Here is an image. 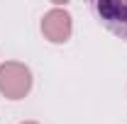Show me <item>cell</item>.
Returning a JSON list of instances; mask_svg holds the SVG:
<instances>
[{
	"label": "cell",
	"mask_w": 127,
	"mask_h": 124,
	"mask_svg": "<svg viewBox=\"0 0 127 124\" xmlns=\"http://www.w3.org/2000/svg\"><path fill=\"white\" fill-rule=\"evenodd\" d=\"M32 90V71L20 61H7L0 66V95L7 100H22Z\"/></svg>",
	"instance_id": "obj_1"
},
{
	"label": "cell",
	"mask_w": 127,
	"mask_h": 124,
	"mask_svg": "<svg viewBox=\"0 0 127 124\" xmlns=\"http://www.w3.org/2000/svg\"><path fill=\"white\" fill-rule=\"evenodd\" d=\"M91 7L105 29L127 41V0H95Z\"/></svg>",
	"instance_id": "obj_2"
},
{
	"label": "cell",
	"mask_w": 127,
	"mask_h": 124,
	"mask_svg": "<svg viewBox=\"0 0 127 124\" xmlns=\"http://www.w3.org/2000/svg\"><path fill=\"white\" fill-rule=\"evenodd\" d=\"M71 32H73V22L68 10L64 7H51L47 15L42 17V34L47 37L51 44H64L71 39Z\"/></svg>",
	"instance_id": "obj_3"
},
{
	"label": "cell",
	"mask_w": 127,
	"mask_h": 124,
	"mask_svg": "<svg viewBox=\"0 0 127 124\" xmlns=\"http://www.w3.org/2000/svg\"><path fill=\"white\" fill-rule=\"evenodd\" d=\"M22 124H37V122H22Z\"/></svg>",
	"instance_id": "obj_4"
}]
</instances>
